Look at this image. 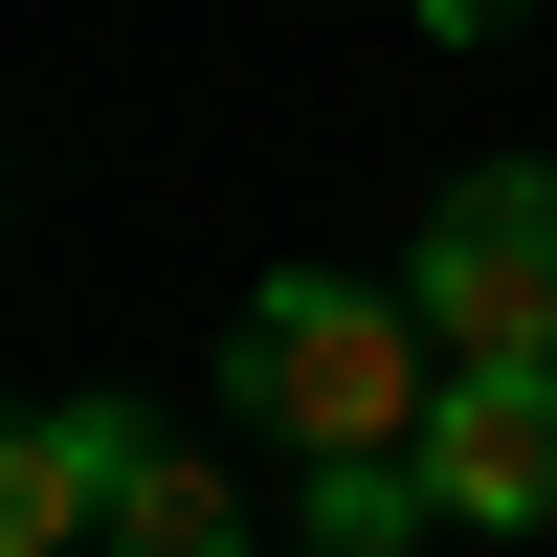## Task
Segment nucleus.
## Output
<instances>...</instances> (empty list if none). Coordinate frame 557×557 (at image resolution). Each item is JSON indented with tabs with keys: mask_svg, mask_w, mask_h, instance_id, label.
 I'll use <instances>...</instances> for the list:
<instances>
[{
	"mask_svg": "<svg viewBox=\"0 0 557 557\" xmlns=\"http://www.w3.org/2000/svg\"><path fill=\"white\" fill-rule=\"evenodd\" d=\"M112 557H268V513H246V469L223 446H134V491H112Z\"/></svg>",
	"mask_w": 557,
	"mask_h": 557,
	"instance_id": "39448f33",
	"label": "nucleus"
},
{
	"mask_svg": "<svg viewBox=\"0 0 557 557\" xmlns=\"http://www.w3.org/2000/svg\"><path fill=\"white\" fill-rule=\"evenodd\" d=\"M424 535H446L424 446H335V469H312V557H424Z\"/></svg>",
	"mask_w": 557,
	"mask_h": 557,
	"instance_id": "423d86ee",
	"label": "nucleus"
},
{
	"mask_svg": "<svg viewBox=\"0 0 557 557\" xmlns=\"http://www.w3.org/2000/svg\"><path fill=\"white\" fill-rule=\"evenodd\" d=\"M424 401H446V335H424V290H357V268H290V290H246L223 312V424L246 446H424Z\"/></svg>",
	"mask_w": 557,
	"mask_h": 557,
	"instance_id": "f257e3e1",
	"label": "nucleus"
},
{
	"mask_svg": "<svg viewBox=\"0 0 557 557\" xmlns=\"http://www.w3.org/2000/svg\"><path fill=\"white\" fill-rule=\"evenodd\" d=\"M401 290H424V335H446V357H557V178H535V157L446 178L424 246H401Z\"/></svg>",
	"mask_w": 557,
	"mask_h": 557,
	"instance_id": "f03ea898",
	"label": "nucleus"
},
{
	"mask_svg": "<svg viewBox=\"0 0 557 557\" xmlns=\"http://www.w3.org/2000/svg\"><path fill=\"white\" fill-rule=\"evenodd\" d=\"M424 491H446V535H557V357H446Z\"/></svg>",
	"mask_w": 557,
	"mask_h": 557,
	"instance_id": "7ed1b4c3",
	"label": "nucleus"
},
{
	"mask_svg": "<svg viewBox=\"0 0 557 557\" xmlns=\"http://www.w3.org/2000/svg\"><path fill=\"white\" fill-rule=\"evenodd\" d=\"M134 401H23V446H0V557H112V491H134Z\"/></svg>",
	"mask_w": 557,
	"mask_h": 557,
	"instance_id": "20e7f679",
	"label": "nucleus"
},
{
	"mask_svg": "<svg viewBox=\"0 0 557 557\" xmlns=\"http://www.w3.org/2000/svg\"><path fill=\"white\" fill-rule=\"evenodd\" d=\"M401 23H424V45H491V23H513V0H401Z\"/></svg>",
	"mask_w": 557,
	"mask_h": 557,
	"instance_id": "0eeeda50",
	"label": "nucleus"
}]
</instances>
